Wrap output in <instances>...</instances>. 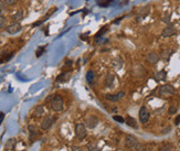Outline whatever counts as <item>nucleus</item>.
Here are the masks:
<instances>
[{"mask_svg": "<svg viewBox=\"0 0 180 151\" xmlns=\"http://www.w3.org/2000/svg\"><path fill=\"white\" fill-rule=\"evenodd\" d=\"M175 93H176V89H175V87H173L172 85H170V84H165V85L161 86L159 88V90H158V95H159L161 98H167V97H169V96H172V95H175Z\"/></svg>", "mask_w": 180, "mask_h": 151, "instance_id": "obj_1", "label": "nucleus"}, {"mask_svg": "<svg viewBox=\"0 0 180 151\" xmlns=\"http://www.w3.org/2000/svg\"><path fill=\"white\" fill-rule=\"evenodd\" d=\"M63 107H64V103H63V98H62L60 95H55V96H52L51 98V109L53 111H62L63 110Z\"/></svg>", "mask_w": 180, "mask_h": 151, "instance_id": "obj_2", "label": "nucleus"}, {"mask_svg": "<svg viewBox=\"0 0 180 151\" xmlns=\"http://www.w3.org/2000/svg\"><path fill=\"white\" fill-rule=\"evenodd\" d=\"M75 136H76L78 140H83L87 136V130H86V127H85L84 124L78 123V124L75 125Z\"/></svg>", "mask_w": 180, "mask_h": 151, "instance_id": "obj_3", "label": "nucleus"}, {"mask_svg": "<svg viewBox=\"0 0 180 151\" xmlns=\"http://www.w3.org/2000/svg\"><path fill=\"white\" fill-rule=\"evenodd\" d=\"M139 144L138 142V139H137L135 136H133V135H128L125 139V146L126 148H128V149H136L137 146Z\"/></svg>", "mask_w": 180, "mask_h": 151, "instance_id": "obj_4", "label": "nucleus"}, {"mask_svg": "<svg viewBox=\"0 0 180 151\" xmlns=\"http://www.w3.org/2000/svg\"><path fill=\"white\" fill-rule=\"evenodd\" d=\"M54 123H55L54 117L48 115V116H45V118L41 123V129L42 130H48V129H50L52 127V125L54 124Z\"/></svg>", "mask_w": 180, "mask_h": 151, "instance_id": "obj_5", "label": "nucleus"}, {"mask_svg": "<svg viewBox=\"0 0 180 151\" xmlns=\"http://www.w3.org/2000/svg\"><path fill=\"white\" fill-rule=\"evenodd\" d=\"M149 118H150L149 110L147 109L145 106H143L139 109V120H140V123H142V124H146V123H148Z\"/></svg>", "mask_w": 180, "mask_h": 151, "instance_id": "obj_6", "label": "nucleus"}, {"mask_svg": "<svg viewBox=\"0 0 180 151\" xmlns=\"http://www.w3.org/2000/svg\"><path fill=\"white\" fill-rule=\"evenodd\" d=\"M97 125H99V118H97V117L95 116L86 117V119H85V127L90 128V129H93V128H95Z\"/></svg>", "mask_w": 180, "mask_h": 151, "instance_id": "obj_7", "label": "nucleus"}, {"mask_svg": "<svg viewBox=\"0 0 180 151\" xmlns=\"http://www.w3.org/2000/svg\"><path fill=\"white\" fill-rule=\"evenodd\" d=\"M21 24L20 22H12L11 24H9L7 28H6V31L9 33V34H16L21 30Z\"/></svg>", "mask_w": 180, "mask_h": 151, "instance_id": "obj_8", "label": "nucleus"}, {"mask_svg": "<svg viewBox=\"0 0 180 151\" xmlns=\"http://www.w3.org/2000/svg\"><path fill=\"white\" fill-rule=\"evenodd\" d=\"M176 33H177L176 28L172 27V25H168V27H166L163 30V32H161V35H163V38H170V37L175 35Z\"/></svg>", "mask_w": 180, "mask_h": 151, "instance_id": "obj_9", "label": "nucleus"}, {"mask_svg": "<svg viewBox=\"0 0 180 151\" xmlns=\"http://www.w3.org/2000/svg\"><path fill=\"white\" fill-rule=\"evenodd\" d=\"M125 96V93L124 92H119V93L117 94H106L105 95V98L107 100H109V102H118V100H121L123 98V97Z\"/></svg>", "mask_w": 180, "mask_h": 151, "instance_id": "obj_10", "label": "nucleus"}, {"mask_svg": "<svg viewBox=\"0 0 180 151\" xmlns=\"http://www.w3.org/2000/svg\"><path fill=\"white\" fill-rule=\"evenodd\" d=\"M159 58H160L159 55L157 54V53H155V52H150L146 56L147 62L150 63V64H156V63L159 61Z\"/></svg>", "mask_w": 180, "mask_h": 151, "instance_id": "obj_11", "label": "nucleus"}, {"mask_svg": "<svg viewBox=\"0 0 180 151\" xmlns=\"http://www.w3.org/2000/svg\"><path fill=\"white\" fill-rule=\"evenodd\" d=\"M12 56H14V53H12V52H2V53H0V64L5 62H8Z\"/></svg>", "mask_w": 180, "mask_h": 151, "instance_id": "obj_12", "label": "nucleus"}, {"mask_svg": "<svg viewBox=\"0 0 180 151\" xmlns=\"http://www.w3.org/2000/svg\"><path fill=\"white\" fill-rule=\"evenodd\" d=\"M43 114H44V107L42 106V105H39V106H37L33 109V116L35 117V118H40V117H42L43 116Z\"/></svg>", "mask_w": 180, "mask_h": 151, "instance_id": "obj_13", "label": "nucleus"}, {"mask_svg": "<svg viewBox=\"0 0 180 151\" xmlns=\"http://www.w3.org/2000/svg\"><path fill=\"white\" fill-rule=\"evenodd\" d=\"M69 78H70V73L68 72H62L60 75L56 77V82L59 83H65L68 82Z\"/></svg>", "mask_w": 180, "mask_h": 151, "instance_id": "obj_14", "label": "nucleus"}, {"mask_svg": "<svg viewBox=\"0 0 180 151\" xmlns=\"http://www.w3.org/2000/svg\"><path fill=\"white\" fill-rule=\"evenodd\" d=\"M24 18V12L22 10H18L16 13L11 17V19H12V21L14 22H19V21H21L22 19Z\"/></svg>", "mask_w": 180, "mask_h": 151, "instance_id": "obj_15", "label": "nucleus"}, {"mask_svg": "<svg viewBox=\"0 0 180 151\" xmlns=\"http://www.w3.org/2000/svg\"><path fill=\"white\" fill-rule=\"evenodd\" d=\"M167 77V72L166 71H159V72H157L155 75H154V78L156 79L157 82H159V81H165Z\"/></svg>", "mask_w": 180, "mask_h": 151, "instance_id": "obj_16", "label": "nucleus"}, {"mask_svg": "<svg viewBox=\"0 0 180 151\" xmlns=\"http://www.w3.org/2000/svg\"><path fill=\"white\" fill-rule=\"evenodd\" d=\"M125 123L127 124V126H129V127H132L134 128V129H137L138 128V125H137V121L133 117L128 116L127 118L125 119Z\"/></svg>", "mask_w": 180, "mask_h": 151, "instance_id": "obj_17", "label": "nucleus"}, {"mask_svg": "<svg viewBox=\"0 0 180 151\" xmlns=\"http://www.w3.org/2000/svg\"><path fill=\"white\" fill-rule=\"evenodd\" d=\"M114 79H115V76L113 75V74H111V73H108L105 77V85L107 86V87H112L113 83H114Z\"/></svg>", "mask_w": 180, "mask_h": 151, "instance_id": "obj_18", "label": "nucleus"}, {"mask_svg": "<svg viewBox=\"0 0 180 151\" xmlns=\"http://www.w3.org/2000/svg\"><path fill=\"white\" fill-rule=\"evenodd\" d=\"M29 131H30V141L33 142L34 138L38 136V129L34 126H29Z\"/></svg>", "mask_w": 180, "mask_h": 151, "instance_id": "obj_19", "label": "nucleus"}, {"mask_svg": "<svg viewBox=\"0 0 180 151\" xmlns=\"http://www.w3.org/2000/svg\"><path fill=\"white\" fill-rule=\"evenodd\" d=\"M136 151H154V149L149 144H138Z\"/></svg>", "mask_w": 180, "mask_h": 151, "instance_id": "obj_20", "label": "nucleus"}, {"mask_svg": "<svg viewBox=\"0 0 180 151\" xmlns=\"http://www.w3.org/2000/svg\"><path fill=\"white\" fill-rule=\"evenodd\" d=\"M94 78H95V73L93 71H87V73H86V81H87L88 84H93Z\"/></svg>", "mask_w": 180, "mask_h": 151, "instance_id": "obj_21", "label": "nucleus"}, {"mask_svg": "<svg viewBox=\"0 0 180 151\" xmlns=\"http://www.w3.org/2000/svg\"><path fill=\"white\" fill-rule=\"evenodd\" d=\"M97 4L99 7H108L113 4V0H99Z\"/></svg>", "mask_w": 180, "mask_h": 151, "instance_id": "obj_22", "label": "nucleus"}, {"mask_svg": "<svg viewBox=\"0 0 180 151\" xmlns=\"http://www.w3.org/2000/svg\"><path fill=\"white\" fill-rule=\"evenodd\" d=\"M171 50H168V49H166V50H163V54H161V56H163V60H169L170 55H171Z\"/></svg>", "mask_w": 180, "mask_h": 151, "instance_id": "obj_23", "label": "nucleus"}, {"mask_svg": "<svg viewBox=\"0 0 180 151\" xmlns=\"http://www.w3.org/2000/svg\"><path fill=\"white\" fill-rule=\"evenodd\" d=\"M7 8H6V4L4 2V0H0V16H4V13L6 12Z\"/></svg>", "mask_w": 180, "mask_h": 151, "instance_id": "obj_24", "label": "nucleus"}, {"mask_svg": "<svg viewBox=\"0 0 180 151\" xmlns=\"http://www.w3.org/2000/svg\"><path fill=\"white\" fill-rule=\"evenodd\" d=\"M172 149H173L172 144H165L158 151H172Z\"/></svg>", "mask_w": 180, "mask_h": 151, "instance_id": "obj_25", "label": "nucleus"}, {"mask_svg": "<svg viewBox=\"0 0 180 151\" xmlns=\"http://www.w3.org/2000/svg\"><path fill=\"white\" fill-rule=\"evenodd\" d=\"M87 149H88V151H101V149H99V148H97L96 144H88Z\"/></svg>", "mask_w": 180, "mask_h": 151, "instance_id": "obj_26", "label": "nucleus"}, {"mask_svg": "<svg viewBox=\"0 0 180 151\" xmlns=\"http://www.w3.org/2000/svg\"><path fill=\"white\" fill-rule=\"evenodd\" d=\"M107 31V28L106 27H104V28H102V29H101V30H99V32H97V33H96V35H95V38L96 39H99V38H101V37H102V34H104V33H105V32Z\"/></svg>", "mask_w": 180, "mask_h": 151, "instance_id": "obj_27", "label": "nucleus"}, {"mask_svg": "<svg viewBox=\"0 0 180 151\" xmlns=\"http://www.w3.org/2000/svg\"><path fill=\"white\" fill-rule=\"evenodd\" d=\"M177 111H178V107L173 106V105H172V106H170L169 109H168V114H169V115H175Z\"/></svg>", "mask_w": 180, "mask_h": 151, "instance_id": "obj_28", "label": "nucleus"}, {"mask_svg": "<svg viewBox=\"0 0 180 151\" xmlns=\"http://www.w3.org/2000/svg\"><path fill=\"white\" fill-rule=\"evenodd\" d=\"M113 119L115 120V121H117V123H119V124H124V123H125V119L121 116H117V115L113 116Z\"/></svg>", "mask_w": 180, "mask_h": 151, "instance_id": "obj_29", "label": "nucleus"}, {"mask_svg": "<svg viewBox=\"0 0 180 151\" xmlns=\"http://www.w3.org/2000/svg\"><path fill=\"white\" fill-rule=\"evenodd\" d=\"M44 50H45V46H40V48L38 49L37 52H35V55H37V58H40L41 55L43 54Z\"/></svg>", "mask_w": 180, "mask_h": 151, "instance_id": "obj_30", "label": "nucleus"}, {"mask_svg": "<svg viewBox=\"0 0 180 151\" xmlns=\"http://www.w3.org/2000/svg\"><path fill=\"white\" fill-rule=\"evenodd\" d=\"M6 22H7V19L4 16H0V29H2L6 25Z\"/></svg>", "mask_w": 180, "mask_h": 151, "instance_id": "obj_31", "label": "nucleus"}, {"mask_svg": "<svg viewBox=\"0 0 180 151\" xmlns=\"http://www.w3.org/2000/svg\"><path fill=\"white\" fill-rule=\"evenodd\" d=\"M4 2L7 6H14L18 2V0H4Z\"/></svg>", "mask_w": 180, "mask_h": 151, "instance_id": "obj_32", "label": "nucleus"}, {"mask_svg": "<svg viewBox=\"0 0 180 151\" xmlns=\"http://www.w3.org/2000/svg\"><path fill=\"white\" fill-rule=\"evenodd\" d=\"M4 119H5V114L4 113H0V126H1V124H2Z\"/></svg>", "mask_w": 180, "mask_h": 151, "instance_id": "obj_33", "label": "nucleus"}, {"mask_svg": "<svg viewBox=\"0 0 180 151\" xmlns=\"http://www.w3.org/2000/svg\"><path fill=\"white\" fill-rule=\"evenodd\" d=\"M72 151H83V150H82V148L78 147V146H74V147H72Z\"/></svg>", "mask_w": 180, "mask_h": 151, "instance_id": "obj_34", "label": "nucleus"}, {"mask_svg": "<svg viewBox=\"0 0 180 151\" xmlns=\"http://www.w3.org/2000/svg\"><path fill=\"white\" fill-rule=\"evenodd\" d=\"M179 124H180V115L177 116L176 119H175V125H179Z\"/></svg>", "mask_w": 180, "mask_h": 151, "instance_id": "obj_35", "label": "nucleus"}]
</instances>
